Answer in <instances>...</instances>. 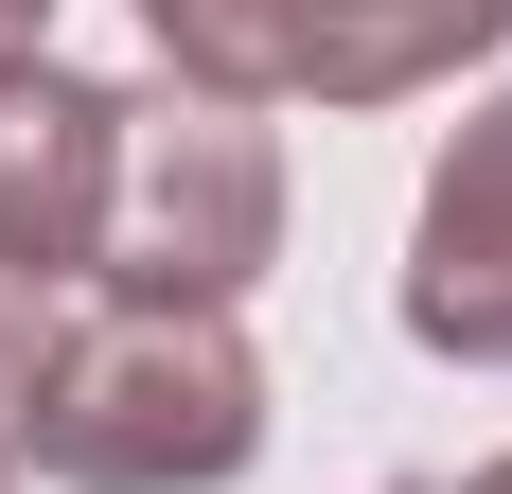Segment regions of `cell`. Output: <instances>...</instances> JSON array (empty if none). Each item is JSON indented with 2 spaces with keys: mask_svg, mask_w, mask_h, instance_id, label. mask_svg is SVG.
<instances>
[{
  "mask_svg": "<svg viewBox=\"0 0 512 494\" xmlns=\"http://www.w3.org/2000/svg\"><path fill=\"white\" fill-rule=\"evenodd\" d=\"M248 459H265V353L212 300L53 318L36 406H18V477H53V494H230Z\"/></svg>",
  "mask_w": 512,
  "mask_h": 494,
  "instance_id": "obj_1",
  "label": "cell"
},
{
  "mask_svg": "<svg viewBox=\"0 0 512 494\" xmlns=\"http://www.w3.org/2000/svg\"><path fill=\"white\" fill-rule=\"evenodd\" d=\"M283 265V142L265 106H212V89H124V142H106V247L89 283L106 300H230Z\"/></svg>",
  "mask_w": 512,
  "mask_h": 494,
  "instance_id": "obj_2",
  "label": "cell"
},
{
  "mask_svg": "<svg viewBox=\"0 0 512 494\" xmlns=\"http://www.w3.org/2000/svg\"><path fill=\"white\" fill-rule=\"evenodd\" d=\"M407 336L442 371H512V89L460 106V142L424 159L407 212Z\"/></svg>",
  "mask_w": 512,
  "mask_h": 494,
  "instance_id": "obj_3",
  "label": "cell"
},
{
  "mask_svg": "<svg viewBox=\"0 0 512 494\" xmlns=\"http://www.w3.org/2000/svg\"><path fill=\"white\" fill-rule=\"evenodd\" d=\"M106 142H124V89L89 71H0V283H89L106 247Z\"/></svg>",
  "mask_w": 512,
  "mask_h": 494,
  "instance_id": "obj_4",
  "label": "cell"
},
{
  "mask_svg": "<svg viewBox=\"0 0 512 494\" xmlns=\"http://www.w3.org/2000/svg\"><path fill=\"white\" fill-rule=\"evenodd\" d=\"M512 53V0H301V89L283 106H407Z\"/></svg>",
  "mask_w": 512,
  "mask_h": 494,
  "instance_id": "obj_5",
  "label": "cell"
},
{
  "mask_svg": "<svg viewBox=\"0 0 512 494\" xmlns=\"http://www.w3.org/2000/svg\"><path fill=\"white\" fill-rule=\"evenodd\" d=\"M159 36V71L177 89H212V106H283L301 89V0H124Z\"/></svg>",
  "mask_w": 512,
  "mask_h": 494,
  "instance_id": "obj_6",
  "label": "cell"
},
{
  "mask_svg": "<svg viewBox=\"0 0 512 494\" xmlns=\"http://www.w3.org/2000/svg\"><path fill=\"white\" fill-rule=\"evenodd\" d=\"M36 353H53V283H0V424L36 406Z\"/></svg>",
  "mask_w": 512,
  "mask_h": 494,
  "instance_id": "obj_7",
  "label": "cell"
},
{
  "mask_svg": "<svg viewBox=\"0 0 512 494\" xmlns=\"http://www.w3.org/2000/svg\"><path fill=\"white\" fill-rule=\"evenodd\" d=\"M53 53V0H0V71H36Z\"/></svg>",
  "mask_w": 512,
  "mask_h": 494,
  "instance_id": "obj_8",
  "label": "cell"
},
{
  "mask_svg": "<svg viewBox=\"0 0 512 494\" xmlns=\"http://www.w3.org/2000/svg\"><path fill=\"white\" fill-rule=\"evenodd\" d=\"M460 494H512V459H477V477H460Z\"/></svg>",
  "mask_w": 512,
  "mask_h": 494,
  "instance_id": "obj_9",
  "label": "cell"
},
{
  "mask_svg": "<svg viewBox=\"0 0 512 494\" xmlns=\"http://www.w3.org/2000/svg\"><path fill=\"white\" fill-rule=\"evenodd\" d=\"M0 494H18V424H0Z\"/></svg>",
  "mask_w": 512,
  "mask_h": 494,
  "instance_id": "obj_10",
  "label": "cell"
}]
</instances>
